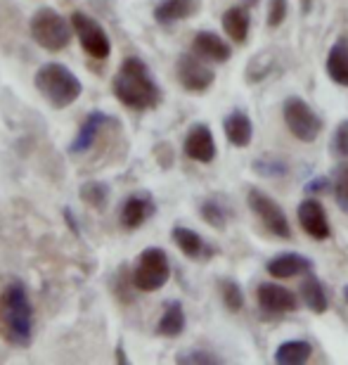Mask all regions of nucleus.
Here are the masks:
<instances>
[{
  "instance_id": "21",
  "label": "nucleus",
  "mask_w": 348,
  "mask_h": 365,
  "mask_svg": "<svg viewBox=\"0 0 348 365\" xmlns=\"http://www.w3.org/2000/svg\"><path fill=\"white\" fill-rule=\"evenodd\" d=\"M197 12V0H162L154 7V19L159 24H176Z\"/></svg>"
},
{
  "instance_id": "1",
  "label": "nucleus",
  "mask_w": 348,
  "mask_h": 365,
  "mask_svg": "<svg viewBox=\"0 0 348 365\" xmlns=\"http://www.w3.org/2000/svg\"><path fill=\"white\" fill-rule=\"evenodd\" d=\"M0 334L14 346H28L33 337V306L19 277L0 280Z\"/></svg>"
},
{
  "instance_id": "33",
  "label": "nucleus",
  "mask_w": 348,
  "mask_h": 365,
  "mask_svg": "<svg viewBox=\"0 0 348 365\" xmlns=\"http://www.w3.org/2000/svg\"><path fill=\"white\" fill-rule=\"evenodd\" d=\"M334 187V180H329V178H315V180H310L306 182V192L308 195H322V192H327V190Z\"/></svg>"
},
{
  "instance_id": "14",
  "label": "nucleus",
  "mask_w": 348,
  "mask_h": 365,
  "mask_svg": "<svg viewBox=\"0 0 348 365\" xmlns=\"http://www.w3.org/2000/svg\"><path fill=\"white\" fill-rule=\"evenodd\" d=\"M110 123H112V116L110 114H105V112H90L88 116H85V121L81 123V128H78L74 143L69 145L71 155H83V152H88L93 145H95L100 130L107 128Z\"/></svg>"
},
{
  "instance_id": "34",
  "label": "nucleus",
  "mask_w": 348,
  "mask_h": 365,
  "mask_svg": "<svg viewBox=\"0 0 348 365\" xmlns=\"http://www.w3.org/2000/svg\"><path fill=\"white\" fill-rule=\"evenodd\" d=\"M344 299H346V304H348V284L344 287Z\"/></svg>"
},
{
  "instance_id": "7",
  "label": "nucleus",
  "mask_w": 348,
  "mask_h": 365,
  "mask_svg": "<svg viewBox=\"0 0 348 365\" xmlns=\"http://www.w3.org/2000/svg\"><path fill=\"white\" fill-rule=\"evenodd\" d=\"M246 204H249V209L258 216V221L263 223V228L268 232H273V235L280 240H292V225H289L285 209H282L270 195H265L263 190H258V187H249Z\"/></svg>"
},
{
  "instance_id": "29",
  "label": "nucleus",
  "mask_w": 348,
  "mask_h": 365,
  "mask_svg": "<svg viewBox=\"0 0 348 365\" xmlns=\"http://www.w3.org/2000/svg\"><path fill=\"white\" fill-rule=\"evenodd\" d=\"M176 361L183 365H218V363H223L221 356H216L213 351H209V349H187V351L176 356Z\"/></svg>"
},
{
  "instance_id": "30",
  "label": "nucleus",
  "mask_w": 348,
  "mask_h": 365,
  "mask_svg": "<svg viewBox=\"0 0 348 365\" xmlns=\"http://www.w3.org/2000/svg\"><path fill=\"white\" fill-rule=\"evenodd\" d=\"M332 192H334V200L339 204V209L348 214V164L339 166V169H337L334 187H332Z\"/></svg>"
},
{
  "instance_id": "19",
  "label": "nucleus",
  "mask_w": 348,
  "mask_h": 365,
  "mask_svg": "<svg viewBox=\"0 0 348 365\" xmlns=\"http://www.w3.org/2000/svg\"><path fill=\"white\" fill-rule=\"evenodd\" d=\"M223 31L228 34L230 41L235 43H246L249 38V29H251V17L246 12V7L242 5H235V7H228L223 12Z\"/></svg>"
},
{
  "instance_id": "26",
  "label": "nucleus",
  "mask_w": 348,
  "mask_h": 365,
  "mask_svg": "<svg viewBox=\"0 0 348 365\" xmlns=\"http://www.w3.org/2000/svg\"><path fill=\"white\" fill-rule=\"evenodd\" d=\"M199 214L204 218V223H209L216 230H226L228 225V211L223 209V204L218 200H204L199 207Z\"/></svg>"
},
{
  "instance_id": "4",
  "label": "nucleus",
  "mask_w": 348,
  "mask_h": 365,
  "mask_svg": "<svg viewBox=\"0 0 348 365\" xmlns=\"http://www.w3.org/2000/svg\"><path fill=\"white\" fill-rule=\"evenodd\" d=\"M31 38L38 43L43 50H50V53H60L69 46L71 41V19H64L57 10H50V7H43L31 17Z\"/></svg>"
},
{
  "instance_id": "20",
  "label": "nucleus",
  "mask_w": 348,
  "mask_h": 365,
  "mask_svg": "<svg viewBox=\"0 0 348 365\" xmlns=\"http://www.w3.org/2000/svg\"><path fill=\"white\" fill-rule=\"evenodd\" d=\"M325 69H327V76L337 86L348 88V41L346 38H339L334 46L329 48Z\"/></svg>"
},
{
  "instance_id": "5",
  "label": "nucleus",
  "mask_w": 348,
  "mask_h": 365,
  "mask_svg": "<svg viewBox=\"0 0 348 365\" xmlns=\"http://www.w3.org/2000/svg\"><path fill=\"white\" fill-rule=\"evenodd\" d=\"M282 116H285L289 133L301 143H315L317 135L322 133V119L306 100L299 98V95H289L285 100Z\"/></svg>"
},
{
  "instance_id": "35",
  "label": "nucleus",
  "mask_w": 348,
  "mask_h": 365,
  "mask_svg": "<svg viewBox=\"0 0 348 365\" xmlns=\"http://www.w3.org/2000/svg\"><path fill=\"white\" fill-rule=\"evenodd\" d=\"M244 3H246V5H256L258 0H244Z\"/></svg>"
},
{
  "instance_id": "18",
  "label": "nucleus",
  "mask_w": 348,
  "mask_h": 365,
  "mask_svg": "<svg viewBox=\"0 0 348 365\" xmlns=\"http://www.w3.org/2000/svg\"><path fill=\"white\" fill-rule=\"evenodd\" d=\"M223 130H226L228 143L235 145V148H246L253 140V123L244 109H232L223 119Z\"/></svg>"
},
{
  "instance_id": "9",
  "label": "nucleus",
  "mask_w": 348,
  "mask_h": 365,
  "mask_svg": "<svg viewBox=\"0 0 348 365\" xmlns=\"http://www.w3.org/2000/svg\"><path fill=\"white\" fill-rule=\"evenodd\" d=\"M176 74H178L180 86L190 93H204L211 88L216 81L213 69L209 67L206 60H201V57L194 53H185L178 57Z\"/></svg>"
},
{
  "instance_id": "10",
  "label": "nucleus",
  "mask_w": 348,
  "mask_h": 365,
  "mask_svg": "<svg viewBox=\"0 0 348 365\" xmlns=\"http://www.w3.org/2000/svg\"><path fill=\"white\" fill-rule=\"evenodd\" d=\"M296 216H299V223L303 232H306L308 237L317 240V242H322V240H327L332 235V228H329V218H327V211L317 200L313 197H306L299 209H296Z\"/></svg>"
},
{
  "instance_id": "17",
  "label": "nucleus",
  "mask_w": 348,
  "mask_h": 365,
  "mask_svg": "<svg viewBox=\"0 0 348 365\" xmlns=\"http://www.w3.org/2000/svg\"><path fill=\"white\" fill-rule=\"evenodd\" d=\"M173 242L178 245V250L185 254L187 259H194V261H201V259H209L213 257V247L204 242V237L199 232H194L192 228H185V225H176L173 228Z\"/></svg>"
},
{
  "instance_id": "13",
  "label": "nucleus",
  "mask_w": 348,
  "mask_h": 365,
  "mask_svg": "<svg viewBox=\"0 0 348 365\" xmlns=\"http://www.w3.org/2000/svg\"><path fill=\"white\" fill-rule=\"evenodd\" d=\"M157 211V204L152 200V195L147 192H137V195H130L121 207V214H119V223L121 228L126 230H135L140 228L142 223H147Z\"/></svg>"
},
{
  "instance_id": "22",
  "label": "nucleus",
  "mask_w": 348,
  "mask_h": 365,
  "mask_svg": "<svg viewBox=\"0 0 348 365\" xmlns=\"http://www.w3.org/2000/svg\"><path fill=\"white\" fill-rule=\"evenodd\" d=\"M185 325H187V318H185V309L180 302H169L166 309L159 318V325H157V334L162 337H180L185 332Z\"/></svg>"
},
{
  "instance_id": "23",
  "label": "nucleus",
  "mask_w": 348,
  "mask_h": 365,
  "mask_svg": "<svg viewBox=\"0 0 348 365\" xmlns=\"http://www.w3.org/2000/svg\"><path fill=\"white\" fill-rule=\"evenodd\" d=\"M301 299H303V304L308 306L313 313H327L329 309V294H327V287L322 284L320 277H315V275H310L306 280L301 282Z\"/></svg>"
},
{
  "instance_id": "28",
  "label": "nucleus",
  "mask_w": 348,
  "mask_h": 365,
  "mask_svg": "<svg viewBox=\"0 0 348 365\" xmlns=\"http://www.w3.org/2000/svg\"><path fill=\"white\" fill-rule=\"evenodd\" d=\"M221 297H223V304H226L228 311H232V313L242 311L244 292L235 280H230V277H228V280H221Z\"/></svg>"
},
{
  "instance_id": "16",
  "label": "nucleus",
  "mask_w": 348,
  "mask_h": 365,
  "mask_svg": "<svg viewBox=\"0 0 348 365\" xmlns=\"http://www.w3.org/2000/svg\"><path fill=\"white\" fill-rule=\"evenodd\" d=\"M310 268H313V261L294 252L280 254V257H275L265 264V271L273 277H278V280H289V277L310 273Z\"/></svg>"
},
{
  "instance_id": "12",
  "label": "nucleus",
  "mask_w": 348,
  "mask_h": 365,
  "mask_svg": "<svg viewBox=\"0 0 348 365\" xmlns=\"http://www.w3.org/2000/svg\"><path fill=\"white\" fill-rule=\"evenodd\" d=\"M183 150L192 162H199V164H211L216 159V155H218L213 133L206 123H194V126L187 130Z\"/></svg>"
},
{
  "instance_id": "11",
  "label": "nucleus",
  "mask_w": 348,
  "mask_h": 365,
  "mask_svg": "<svg viewBox=\"0 0 348 365\" xmlns=\"http://www.w3.org/2000/svg\"><path fill=\"white\" fill-rule=\"evenodd\" d=\"M256 302L265 313L280 316V313H294L299 309V299L294 292L282 287L278 282H260L256 289Z\"/></svg>"
},
{
  "instance_id": "6",
  "label": "nucleus",
  "mask_w": 348,
  "mask_h": 365,
  "mask_svg": "<svg viewBox=\"0 0 348 365\" xmlns=\"http://www.w3.org/2000/svg\"><path fill=\"white\" fill-rule=\"evenodd\" d=\"M171 277V264L164 250L159 247H147L137 257L135 271H133V284L140 292H157L162 289Z\"/></svg>"
},
{
  "instance_id": "31",
  "label": "nucleus",
  "mask_w": 348,
  "mask_h": 365,
  "mask_svg": "<svg viewBox=\"0 0 348 365\" xmlns=\"http://www.w3.org/2000/svg\"><path fill=\"white\" fill-rule=\"evenodd\" d=\"M289 14V0H270L268 3V26L278 29Z\"/></svg>"
},
{
  "instance_id": "3",
  "label": "nucleus",
  "mask_w": 348,
  "mask_h": 365,
  "mask_svg": "<svg viewBox=\"0 0 348 365\" xmlns=\"http://www.w3.org/2000/svg\"><path fill=\"white\" fill-rule=\"evenodd\" d=\"M36 88L46 98V102L55 109H64L81 98L83 86L78 81V76L71 69H67L64 64L48 62L36 71L33 78Z\"/></svg>"
},
{
  "instance_id": "8",
  "label": "nucleus",
  "mask_w": 348,
  "mask_h": 365,
  "mask_svg": "<svg viewBox=\"0 0 348 365\" xmlns=\"http://www.w3.org/2000/svg\"><path fill=\"white\" fill-rule=\"evenodd\" d=\"M71 26H74L78 41H81V48L93 60H107V57H110L112 41L105 29L100 26V21H95L83 12H74L71 14Z\"/></svg>"
},
{
  "instance_id": "2",
  "label": "nucleus",
  "mask_w": 348,
  "mask_h": 365,
  "mask_svg": "<svg viewBox=\"0 0 348 365\" xmlns=\"http://www.w3.org/2000/svg\"><path fill=\"white\" fill-rule=\"evenodd\" d=\"M112 91L123 107L147 112L162 102V88L140 57H126L114 76Z\"/></svg>"
},
{
  "instance_id": "32",
  "label": "nucleus",
  "mask_w": 348,
  "mask_h": 365,
  "mask_svg": "<svg viewBox=\"0 0 348 365\" xmlns=\"http://www.w3.org/2000/svg\"><path fill=\"white\" fill-rule=\"evenodd\" d=\"M332 152L337 157L348 159V119H344L334 130V138H332Z\"/></svg>"
},
{
  "instance_id": "27",
  "label": "nucleus",
  "mask_w": 348,
  "mask_h": 365,
  "mask_svg": "<svg viewBox=\"0 0 348 365\" xmlns=\"http://www.w3.org/2000/svg\"><path fill=\"white\" fill-rule=\"evenodd\" d=\"M81 200L85 204H90L93 209H105L107 200H110V187H107L105 182L90 180L81 187Z\"/></svg>"
},
{
  "instance_id": "24",
  "label": "nucleus",
  "mask_w": 348,
  "mask_h": 365,
  "mask_svg": "<svg viewBox=\"0 0 348 365\" xmlns=\"http://www.w3.org/2000/svg\"><path fill=\"white\" fill-rule=\"evenodd\" d=\"M313 356V344L308 339H289L282 341L275 351V363L280 365H303L306 361H310Z\"/></svg>"
},
{
  "instance_id": "15",
  "label": "nucleus",
  "mask_w": 348,
  "mask_h": 365,
  "mask_svg": "<svg viewBox=\"0 0 348 365\" xmlns=\"http://www.w3.org/2000/svg\"><path fill=\"white\" fill-rule=\"evenodd\" d=\"M192 53L199 55L201 60H206V62L223 64V62L230 60L232 48L221 38L218 34H213V31H199V34H194V38H192Z\"/></svg>"
},
{
  "instance_id": "25",
  "label": "nucleus",
  "mask_w": 348,
  "mask_h": 365,
  "mask_svg": "<svg viewBox=\"0 0 348 365\" xmlns=\"http://www.w3.org/2000/svg\"><path fill=\"white\" fill-rule=\"evenodd\" d=\"M251 169L256 171L258 176H275V178H282V176H287L289 164H287L282 157H278V155H263V157L253 159Z\"/></svg>"
}]
</instances>
